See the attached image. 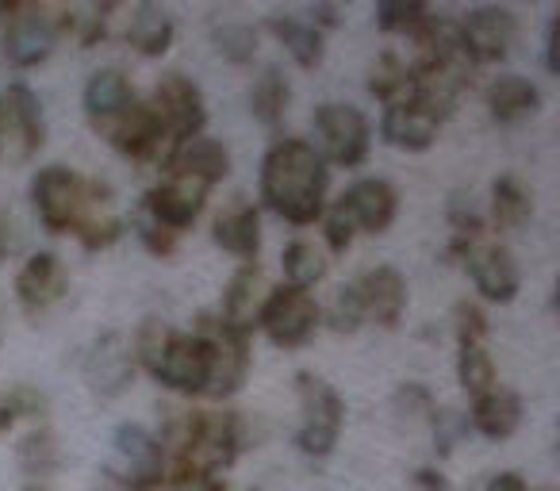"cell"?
<instances>
[{
    "label": "cell",
    "instance_id": "6da1fadb",
    "mask_svg": "<svg viewBox=\"0 0 560 491\" xmlns=\"http://www.w3.org/2000/svg\"><path fill=\"white\" fill-rule=\"evenodd\" d=\"M261 203L292 226H312L327 208L330 192V165L307 139H277L269 142L257 169Z\"/></svg>",
    "mask_w": 560,
    "mask_h": 491
},
{
    "label": "cell",
    "instance_id": "7a4b0ae2",
    "mask_svg": "<svg viewBox=\"0 0 560 491\" xmlns=\"http://www.w3.org/2000/svg\"><path fill=\"white\" fill-rule=\"evenodd\" d=\"M242 445H246V430L234 411H223V407L192 411L180 422L173 453H165V480L173 488L219 480L238 460Z\"/></svg>",
    "mask_w": 560,
    "mask_h": 491
},
{
    "label": "cell",
    "instance_id": "3957f363",
    "mask_svg": "<svg viewBox=\"0 0 560 491\" xmlns=\"http://www.w3.org/2000/svg\"><path fill=\"white\" fill-rule=\"evenodd\" d=\"M135 365H142L162 388L177 396H203L208 388V353L196 330H177L162 319H147L131 342Z\"/></svg>",
    "mask_w": 560,
    "mask_h": 491
},
{
    "label": "cell",
    "instance_id": "277c9868",
    "mask_svg": "<svg viewBox=\"0 0 560 491\" xmlns=\"http://www.w3.org/2000/svg\"><path fill=\"white\" fill-rule=\"evenodd\" d=\"M296 396H300V430L296 445L312 460H323L338 449V437L346 426V399L330 381L315 373L296 376Z\"/></svg>",
    "mask_w": 560,
    "mask_h": 491
},
{
    "label": "cell",
    "instance_id": "5b68a950",
    "mask_svg": "<svg viewBox=\"0 0 560 491\" xmlns=\"http://www.w3.org/2000/svg\"><path fill=\"white\" fill-rule=\"evenodd\" d=\"M58 9L47 4H0V50L12 66L32 70L55 55Z\"/></svg>",
    "mask_w": 560,
    "mask_h": 491
},
{
    "label": "cell",
    "instance_id": "8992f818",
    "mask_svg": "<svg viewBox=\"0 0 560 491\" xmlns=\"http://www.w3.org/2000/svg\"><path fill=\"white\" fill-rule=\"evenodd\" d=\"M196 338L203 342L208 353V399H231L246 388L249 365H254V353H249V335L223 327L215 315H200L196 323Z\"/></svg>",
    "mask_w": 560,
    "mask_h": 491
},
{
    "label": "cell",
    "instance_id": "52a82bcc",
    "mask_svg": "<svg viewBox=\"0 0 560 491\" xmlns=\"http://www.w3.org/2000/svg\"><path fill=\"white\" fill-rule=\"evenodd\" d=\"M47 142V112L43 101L32 93V85L16 81V85L0 89V162L4 165H24Z\"/></svg>",
    "mask_w": 560,
    "mask_h": 491
},
{
    "label": "cell",
    "instance_id": "ba28073f",
    "mask_svg": "<svg viewBox=\"0 0 560 491\" xmlns=\"http://www.w3.org/2000/svg\"><path fill=\"white\" fill-rule=\"evenodd\" d=\"M315 135H319L315 150L323 154V162L342 165V169H358L373 150V127H369L365 112L346 101H330L315 108Z\"/></svg>",
    "mask_w": 560,
    "mask_h": 491
},
{
    "label": "cell",
    "instance_id": "9c48e42d",
    "mask_svg": "<svg viewBox=\"0 0 560 491\" xmlns=\"http://www.w3.org/2000/svg\"><path fill=\"white\" fill-rule=\"evenodd\" d=\"M89 180L70 165H43L32 180V208L50 234H73L85 208Z\"/></svg>",
    "mask_w": 560,
    "mask_h": 491
},
{
    "label": "cell",
    "instance_id": "30bf717a",
    "mask_svg": "<svg viewBox=\"0 0 560 491\" xmlns=\"http://www.w3.org/2000/svg\"><path fill=\"white\" fill-rule=\"evenodd\" d=\"M323 323V307L315 304L312 292H300L280 284V289H269L265 296V307L257 315V327L269 335L272 346L280 350H300V346L312 342V335Z\"/></svg>",
    "mask_w": 560,
    "mask_h": 491
},
{
    "label": "cell",
    "instance_id": "8fae6325",
    "mask_svg": "<svg viewBox=\"0 0 560 491\" xmlns=\"http://www.w3.org/2000/svg\"><path fill=\"white\" fill-rule=\"evenodd\" d=\"M211 185L200 177H188V173H165L147 196H142V215H150L158 226L180 234L203 215L208 208Z\"/></svg>",
    "mask_w": 560,
    "mask_h": 491
},
{
    "label": "cell",
    "instance_id": "7c38bea8",
    "mask_svg": "<svg viewBox=\"0 0 560 491\" xmlns=\"http://www.w3.org/2000/svg\"><path fill=\"white\" fill-rule=\"evenodd\" d=\"M150 108L158 112L165 135L173 139V150L188 139H200L203 124H208V104H203L200 85L192 78H185V73H165L154 85Z\"/></svg>",
    "mask_w": 560,
    "mask_h": 491
},
{
    "label": "cell",
    "instance_id": "4fadbf2b",
    "mask_svg": "<svg viewBox=\"0 0 560 491\" xmlns=\"http://www.w3.org/2000/svg\"><path fill=\"white\" fill-rule=\"evenodd\" d=\"M465 50L472 58V66H495L506 62L518 39V16L503 4H480V9H468L465 20H457Z\"/></svg>",
    "mask_w": 560,
    "mask_h": 491
},
{
    "label": "cell",
    "instance_id": "5bb4252c",
    "mask_svg": "<svg viewBox=\"0 0 560 491\" xmlns=\"http://www.w3.org/2000/svg\"><path fill=\"white\" fill-rule=\"evenodd\" d=\"M445 112L434 108L427 96H419L411 89L399 101L384 104L381 116V139L396 150H430L438 142V131H442Z\"/></svg>",
    "mask_w": 560,
    "mask_h": 491
},
{
    "label": "cell",
    "instance_id": "9a60e30c",
    "mask_svg": "<svg viewBox=\"0 0 560 491\" xmlns=\"http://www.w3.org/2000/svg\"><path fill=\"white\" fill-rule=\"evenodd\" d=\"M108 142L127 162H162V157L170 162V154H173V139L165 135L162 119L150 108V101H135L131 108L108 127Z\"/></svg>",
    "mask_w": 560,
    "mask_h": 491
},
{
    "label": "cell",
    "instance_id": "2e32d148",
    "mask_svg": "<svg viewBox=\"0 0 560 491\" xmlns=\"http://www.w3.org/2000/svg\"><path fill=\"white\" fill-rule=\"evenodd\" d=\"M460 266L468 269L476 292H480L488 304H511V300L518 296V289H522L518 261H514V254L506 250V246H499V242H488V238L472 242V246L460 254Z\"/></svg>",
    "mask_w": 560,
    "mask_h": 491
},
{
    "label": "cell",
    "instance_id": "e0dca14e",
    "mask_svg": "<svg viewBox=\"0 0 560 491\" xmlns=\"http://www.w3.org/2000/svg\"><path fill=\"white\" fill-rule=\"evenodd\" d=\"M135 369H139V365H135L131 342H127L124 335H116V330H108V335H101L93 346H89L81 373H85V384H89V391H93V396L116 399V396H124V391L131 388Z\"/></svg>",
    "mask_w": 560,
    "mask_h": 491
},
{
    "label": "cell",
    "instance_id": "ac0fdd59",
    "mask_svg": "<svg viewBox=\"0 0 560 491\" xmlns=\"http://www.w3.org/2000/svg\"><path fill=\"white\" fill-rule=\"evenodd\" d=\"M112 445H116V457L127 465L124 483L131 491H150L165 480V445L147 426L124 422V426H116Z\"/></svg>",
    "mask_w": 560,
    "mask_h": 491
},
{
    "label": "cell",
    "instance_id": "d6986e66",
    "mask_svg": "<svg viewBox=\"0 0 560 491\" xmlns=\"http://www.w3.org/2000/svg\"><path fill=\"white\" fill-rule=\"evenodd\" d=\"M353 289H358L365 323H376L384 330L399 327V319L407 312V281L396 266L369 269V273H361V281H353Z\"/></svg>",
    "mask_w": 560,
    "mask_h": 491
},
{
    "label": "cell",
    "instance_id": "ffe728a7",
    "mask_svg": "<svg viewBox=\"0 0 560 491\" xmlns=\"http://www.w3.org/2000/svg\"><path fill=\"white\" fill-rule=\"evenodd\" d=\"M342 208L350 211L358 234H384L399 215V192L392 188V180L384 177H361L346 188V196H338Z\"/></svg>",
    "mask_w": 560,
    "mask_h": 491
},
{
    "label": "cell",
    "instance_id": "44dd1931",
    "mask_svg": "<svg viewBox=\"0 0 560 491\" xmlns=\"http://www.w3.org/2000/svg\"><path fill=\"white\" fill-rule=\"evenodd\" d=\"M70 292V269L58 254L39 250L20 266L16 273V300L27 312H47Z\"/></svg>",
    "mask_w": 560,
    "mask_h": 491
},
{
    "label": "cell",
    "instance_id": "7402d4cb",
    "mask_svg": "<svg viewBox=\"0 0 560 491\" xmlns=\"http://www.w3.org/2000/svg\"><path fill=\"white\" fill-rule=\"evenodd\" d=\"M265 296H269V281H265L261 266L246 261V266L234 269L231 284H226V292H223V307H219L215 319L223 323V327L238 330V335H249V330L257 327Z\"/></svg>",
    "mask_w": 560,
    "mask_h": 491
},
{
    "label": "cell",
    "instance_id": "603a6c76",
    "mask_svg": "<svg viewBox=\"0 0 560 491\" xmlns=\"http://www.w3.org/2000/svg\"><path fill=\"white\" fill-rule=\"evenodd\" d=\"M211 238L219 250L238 258L242 266L257 261V254H261V211H257V203L242 200V196L226 203L211 223Z\"/></svg>",
    "mask_w": 560,
    "mask_h": 491
},
{
    "label": "cell",
    "instance_id": "cb8c5ba5",
    "mask_svg": "<svg viewBox=\"0 0 560 491\" xmlns=\"http://www.w3.org/2000/svg\"><path fill=\"white\" fill-rule=\"evenodd\" d=\"M135 104V85L124 70L116 66H101L89 73L85 89H81V108L96 127H112L127 108Z\"/></svg>",
    "mask_w": 560,
    "mask_h": 491
},
{
    "label": "cell",
    "instance_id": "d4e9b609",
    "mask_svg": "<svg viewBox=\"0 0 560 491\" xmlns=\"http://www.w3.org/2000/svg\"><path fill=\"white\" fill-rule=\"evenodd\" d=\"M73 234L81 238L85 250H108L112 242H119L124 219H119V211H116V192H112L104 180H89L85 208H81V219H78V226H73Z\"/></svg>",
    "mask_w": 560,
    "mask_h": 491
},
{
    "label": "cell",
    "instance_id": "484cf974",
    "mask_svg": "<svg viewBox=\"0 0 560 491\" xmlns=\"http://www.w3.org/2000/svg\"><path fill=\"white\" fill-rule=\"evenodd\" d=\"M483 101H488L491 119L503 127L526 124V119H534L537 112L545 108L541 89L529 78H522V73H503V78H495L488 85V93H483Z\"/></svg>",
    "mask_w": 560,
    "mask_h": 491
},
{
    "label": "cell",
    "instance_id": "4316f807",
    "mask_svg": "<svg viewBox=\"0 0 560 491\" xmlns=\"http://www.w3.org/2000/svg\"><path fill=\"white\" fill-rule=\"evenodd\" d=\"M265 32L289 50V58L300 66V70H319L323 55H327V35L315 32L304 16H292V12H272L265 20Z\"/></svg>",
    "mask_w": 560,
    "mask_h": 491
},
{
    "label": "cell",
    "instance_id": "83f0119b",
    "mask_svg": "<svg viewBox=\"0 0 560 491\" xmlns=\"http://www.w3.org/2000/svg\"><path fill=\"white\" fill-rule=\"evenodd\" d=\"M472 430L488 442H506L522 426V396L514 388H491L488 396L472 399Z\"/></svg>",
    "mask_w": 560,
    "mask_h": 491
},
{
    "label": "cell",
    "instance_id": "f1b7e54d",
    "mask_svg": "<svg viewBox=\"0 0 560 491\" xmlns=\"http://www.w3.org/2000/svg\"><path fill=\"white\" fill-rule=\"evenodd\" d=\"M124 39L139 50L142 58H165L177 43V24L165 9L158 4H139V9L127 12Z\"/></svg>",
    "mask_w": 560,
    "mask_h": 491
},
{
    "label": "cell",
    "instance_id": "f546056e",
    "mask_svg": "<svg viewBox=\"0 0 560 491\" xmlns=\"http://www.w3.org/2000/svg\"><path fill=\"white\" fill-rule=\"evenodd\" d=\"M165 165H170V173H188V177H200L208 185H215V180H223L231 173V154H226V147L219 139L200 135V139L180 142Z\"/></svg>",
    "mask_w": 560,
    "mask_h": 491
},
{
    "label": "cell",
    "instance_id": "4dcf8cb0",
    "mask_svg": "<svg viewBox=\"0 0 560 491\" xmlns=\"http://www.w3.org/2000/svg\"><path fill=\"white\" fill-rule=\"evenodd\" d=\"M534 219V192L518 173H499L491 180V223L499 231H518Z\"/></svg>",
    "mask_w": 560,
    "mask_h": 491
},
{
    "label": "cell",
    "instance_id": "1f68e13d",
    "mask_svg": "<svg viewBox=\"0 0 560 491\" xmlns=\"http://www.w3.org/2000/svg\"><path fill=\"white\" fill-rule=\"evenodd\" d=\"M280 269H284V284H289V289L312 292L315 284H323V277H327L330 254L323 250V246H315V242L296 238L280 254Z\"/></svg>",
    "mask_w": 560,
    "mask_h": 491
},
{
    "label": "cell",
    "instance_id": "d6a6232c",
    "mask_svg": "<svg viewBox=\"0 0 560 491\" xmlns=\"http://www.w3.org/2000/svg\"><path fill=\"white\" fill-rule=\"evenodd\" d=\"M289 104H292V89L284 70L280 66H265L254 85H249V112H254V119L261 127H277L284 119V112H289Z\"/></svg>",
    "mask_w": 560,
    "mask_h": 491
},
{
    "label": "cell",
    "instance_id": "836d02e7",
    "mask_svg": "<svg viewBox=\"0 0 560 491\" xmlns=\"http://www.w3.org/2000/svg\"><path fill=\"white\" fill-rule=\"evenodd\" d=\"M365 85H369V96H376V101H384V104L399 101V96L411 93V62H404L396 50H384V55H376L373 66H369Z\"/></svg>",
    "mask_w": 560,
    "mask_h": 491
},
{
    "label": "cell",
    "instance_id": "e575fe53",
    "mask_svg": "<svg viewBox=\"0 0 560 491\" xmlns=\"http://www.w3.org/2000/svg\"><path fill=\"white\" fill-rule=\"evenodd\" d=\"M20 468L32 476V483H43L50 472H58V460H62V449H58V437L50 434L47 426H35L20 437L16 445Z\"/></svg>",
    "mask_w": 560,
    "mask_h": 491
},
{
    "label": "cell",
    "instance_id": "d590c367",
    "mask_svg": "<svg viewBox=\"0 0 560 491\" xmlns=\"http://www.w3.org/2000/svg\"><path fill=\"white\" fill-rule=\"evenodd\" d=\"M457 384L468 391V399H480L491 388H499V373L488 346H465V350H457Z\"/></svg>",
    "mask_w": 560,
    "mask_h": 491
},
{
    "label": "cell",
    "instance_id": "8d00e7d4",
    "mask_svg": "<svg viewBox=\"0 0 560 491\" xmlns=\"http://www.w3.org/2000/svg\"><path fill=\"white\" fill-rule=\"evenodd\" d=\"M257 43H261V35L246 20H223V24L211 27V47L231 66H246L257 55Z\"/></svg>",
    "mask_w": 560,
    "mask_h": 491
},
{
    "label": "cell",
    "instance_id": "74e56055",
    "mask_svg": "<svg viewBox=\"0 0 560 491\" xmlns=\"http://www.w3.org/2000/svg\"><path fill=\"white\" fill-rule=\"evenodd\" d=\"M427 16L430 9L419 0H384V4H376V27L384 35H415L427 24Z\"/></svg>",
    "mask_w": 560,
    "mask_h": 491
},
{
    "label": "cell",
    "instance_id": "f35d334b",
    "mask_svg": "<svg viewBox=\"0 0 560 491\" xmlns=\"http://www.w3.org/2000/svg\"><path fill=\"white\" fill-rule=\"evenodd\" d=\"M323 323H327L335 335H353V330L365 327V312H361V300L353 284H342V289L330 296L327 312H323Z\"/></svg>",
    "mask_w": 560,
    "mask_h": 491
},
{
    "label": "cell",
    "instance_id": "ab89813d",
    "mask_svg": "<svg viewBox=\"0 0 560 491\" xmlns=\"http://www.w3.org/2000/svg\"><path fill=\"white\" fill-rule=\"evenodd\" d=\"M319 223H323V246H327V254H346L353 246V238H358V226H353L350 211L342 208V200L327 203Z\"/></svg>",
    "mask_w": 560,
    "mask_h": 491
},
{
    "label": "cell",
    "instance_id": "60d3db41",
    "mask_svg": "<svg viewBox=\"0 0 560 491\" xmlns=\"http://www.w3.org/2000/svg\"><path fill=\"white\" fill-rule=\"evenodd\" d=\"M488 315H483L480 304H472V300H460L457 307H453V335H457V350H465V346H488Z\"/></svg>",
    "mask_w": 560,
    "mask_h": 491
},
{
    "label": "cell",
    "instance_id": "b9f144b4",
    "mask_svg": "<svg viewBox=\"0 0 560 491\" xmlns=\"http://www.w3.org/2000/svg\"><path fill=\"white\" fill-rule=\"evenodd\" d=\"M135 234H139V242L154 254V258H173V254H177V234L158 226L154 219L142 215V211L135 215Z\"/></svg>",
    "mask_w": 560,
    "mask_h": 491
},
{
    "label": "cell",
    "instance_id": "7bdbcfd3",
    "mask_svg": "<svg viewBox=\"0 0 560 491\" xmlns=\"http://www.w3.org/2000/svg\"><path fill=\"white\" fill-rule=\"evenodd\" d=\"M430 422H434V445L438 453H453V442H457L460 434H465V419L453 411H442V407H434V414H430Z\"/></svg>",
    "mask_w": 560,
    "mask_h": 491
},
{
    "label": "cell",
    "instance_id": "ee69618b",
    "mask_svg": "<svg viewBox=\"0 0 560 491\" xmlns=\"http://www.w3.org/2000/svg\"><path fill=\"white\" fill-rule=\"evenodd\" d=\"M9 404H12V411H16V419H32V422L47 419V396L27 388V384H20V388L9 391Z\"/></svg>",
    "mask_w": 560,
    "mask_h": 491
},
{
    "label": "cell",
    "instance_id": "f6af8a7d",
    "mask_svg": "<svg viewBox=\"0 0 560 491\" xmlns=\"http://www.w3.org/2000/svg\"><path fill=\"white\" fill-rule=\"evenodd\" d=\"M16 246H20V231H16V223H12V211L0 203V266L16 254Z\"/></svg>",
    "mask_w": 560,
    "mask_h": 491
},
{
    "label": "cell",
    "instance_id": "bcb514c9",
    "mask_svg": "<svg viewBox=\"0 0 560 491\" xmlns=\"http://www.w3.org/2000/svg\"><path fill=\"white\" fill-rule=\"evenodd\" d=\"M415 491H453L450 476L438 472V468H419L415 472Z\"/></svg>",
    "mask_w": 560,
    "mask_h": 491
},
{
    "label": "cell",
    "instance_id": "7dc6e473",
    "mask_svg": "<svg viewBox=\"0 0 560 491\" xmlns=\"http://www.w3.org/2000/svg\"><path fill=\"white\" fill-rule=\"evenodd\" d=\"M557 16H549V27H545V70L560 73V58H557Z\"/></svg>",
    "mask_w": 560,
    "mask_h": 491
},
{
    "label": "cell",
    "instance_id": "c3c4849f",
    "mask_svg": "<svg viewBox=\"0 0 560 491\" xmlns=\"http://www.w3.org/2000/svg\"><path fill=\"white\" fill-rule=\"evenodd\" d=\"M483 491H529V483L522 480L518 472H499V476H491V480L483 483Z\"/></svg>",
    "mask_w": 560,
    "mask_h": 491
},
{
    "label": "cell",
    "instance_id": "681fc988",
    "mask_svg": "<svg viewBox=\"0 0 560 491\" xmlns=\"http://www.w3.org/2000/svg\"><path fill=\"white\" fill-rule=\"evenodd\" d=\"M16 422V411H12V404H9V391H0V434Z\"/></svg>",
    "mask_w": 560,
    "mask_h": 491
},
{
    "label": "cell",
    "instance_id": "f907efd6",
    "mask_svg": "<svg viewBox=\"0 0 560 491\" xmlns=\"http://www.w3.org/2000/svg\"><path fill=\"white\" fill-rule=\"evenodd\" d=\"M24 491H47V488H43V483H27Z\"/></svg>",
    "mask_w": 560,
    "mask_h": 491
}]
</instances>
